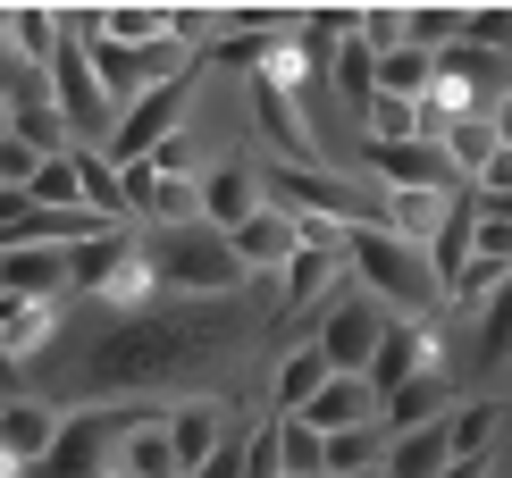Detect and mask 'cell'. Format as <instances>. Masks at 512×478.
I'll use <instances>...</instances> for the list:
<instances>
[{
	"label": "cell",
	"mask_w": 512,
	"mask_h": 478,
	"mask_svg": "<svg viewBox=\"0 0 512 478\" xmlns=\"http://www.w3.org/2000/svg\"><path fill=\"white\" fill-rule=\"evenodd\" d=\"M0 302H68V252H0Z\"/></svg>",
	"instance_id": "obj_14"
},
{
	"label": "cell",
	"mask_w": 512,
	"mask_h": 478,
	"mask_svg": "<svg viewBox=\"0 0 512 478\" xmlns=\"http://www.w3.org/2000/svg\"><path fill=\"white\" fill-rule=\"evenodd\" d=\"M252 210H261V160L252 151H236V160H210L202 168V227H244Z\"/></svg>",
	"instance_id": "obj_10"
},
{
	"label": "cell",
	"mask_w": 512,
	"mask_h": 478,
	"mask_svg": "<svg viewBox=\"0 0 512 478\" xmlns=\"http://www.w3.org/2000/svg\"><path fill=\"white\" fill-rule=\"evenodd\" d=\"M76 42V34H68ZM84 59H93V76H101V93H110V110H126L135 93H152V84L168 76H185L194 68V51H177V42H110V34H84Z\"/></svg>",
	"instance_id": "obj_5"
},
{
	"label": "cell",
	"mask_w": 512,
	"mask_h": 478,
	"mask_svg": "<svg viewBox=\"0 0 512 478\" xmlns=\"http://www.w3.org/2000/svg\"><path fill=\"white\" fill-rule=\"evenodd\" d=\"M303 428H319V437H345V428H378V395L370 378H328L303 411Z\"/></svg>",
	"instance_id": "obj_15"
},
{
	"label": "cell",
	"mask_w": 512,
	"mask_h": 478,
	"mask_svg": "<svg viewBox=\"0 0 512 478\" xmlns=\"http://www.w3.org/2000/svg\"><path fill=\"white\" fill-rule=\"evenodd\" d=\"M26 202H34V210H84V202H76V151H59V160H42V168H34Z\"/></svg>",
	"instance_id": "obj_22"
},
{
	"label": "cell",
	"mask_w": 512,
	"mask_h": 478,
	"mask_svg": "<svg viewBox=\"0 0 512 478\" xmlns=\"http://www.w3.org/2000/svg\"><path fill=\"white\" fill-rule=\"evenodd\" d=\"M378 93H387V101H420V93H429V59H420V51H387V59H378Z\"/></svg>",
	"instance_id": "obj_24"
},
{
	"label": "cell",
	"mask_w": 512,
	"mask_h": 478,
	"mask_svg": "<svg viewBox=\"0 0 512 478\" xmlns=\"http://www.w3.org/2000/svg\"><path fill=\"white\" fill-rule=\"evenodd\" d=\"M277 478H328V437L303 420H277Z\"/></svg>",
	"instance_id": "obj_20"
},
{
	"label": "cell",
	"mask_w": 512,
	"mask_h": 478,
	"mask_svg": "<svg viewBox=\"0 0 512 478\" xmlns=\"http://www.w3.org/2000/svg\"><path fill=\"white\" fill-rule=\"evenodd\" d=\"M353 478H387V470H353Z\"/></svg>",
	"instance_id": "obj_27"
},
{
	"label": "cell",
	"mask_w": 512,
	"mask_h": 478,
	"mask_svg": "<svg viewBox=\"0 0 512 478\" xmlns=\"http://www.w3.org/2000/svg\"><path fill=\"white\" fill-rule=\"evenodd\" d=\"M236 428H244V403L236 395H168V453H177L185 478L236 437Z\"/></svg>",
	"instance_id": "obj_6"
},
{
	"label": "cell",
	"mask_w": 512,
	"mask_h": 478,
	"mask_svg": "<svg viewBox=\"0 0 512 478\" xmlns=\"http://www.w3.org/2000/svg\"><path fill=\"white\" fill-rule=\"evenodd\" d=\"M353 470H387V428H345V437H328V478H353Z\"/></svg>",
	"instance_id": "obj_21"
},
{
	"label": "cell",
	"mask_w": 512,
	"mask_h": 478,
	"mask_svg": "<svg viewBox=\"0 0 512 478\" xmlns=\"http://www.w3.org/2000/svg\"><path fill=\"white\" fill-rule=\"evenodd\" d=\"M59 420H68L59 403H42V395H9V403H0V470H9V478H26L42 453H51Z\"/></svg>",
	"instance_id": "obj_7"
},
{
	"label": "cell",
	"mask_w": 512,
	"mask_h": 478,
	"mask_svg": "<svg viewBox=\"0 0 512 478\" xmlns=\"http://www.w3.org/2000/svg\"><path fill=\"white\" fill-rule=\"evenodd\" d=\"M0 403H9V386H0Z\"/></svg>",
	"instance_id": "obj_28"
},
{
	"label": "cell",
	"mask_w": 512,
	"mask_h": 478,
	"mask_svg": "<svg viewBox=\"0 0 512 478\" xmlns=\"http://www.w3.org/2000/svg\"><path fill=\"white\" fill-rule=\"evenodd\" d=\"M202 76H210V59H194L185 76H168V84H152V93H135L118 110V126H110V143H101V160L110 168H135V160H152V151L177 135L185 118H194V93H202Z\"/></svg>",
	"instance_id": "obj_3"
},
{
	"label": "cell",
	"mask_w": 512,
	"mask_h": 478,
	"mask_svg": "<svg viewBox=\"0 0 512 478\" xmlns=\"http://www.w3.org/2000/svg\"><path fill=\"white\" fill-rule=\"evenodd\" d=\"M345 277H353V286L370 294L387 319H437V311H445L429 252L403 244V235H387V227H370V219L345 227Z\"/></svg>",
	"instance_id": "obj_2"
},
{
	"label": "cell",
	"mask_w": 512,
	"mask_h": 478,
	"mask_svg": "<svg viewBox=\"0 0 512 478\" xmlns=\"http://www.w3.org/2000/svg\"><path fill=\"white\" fill-rule=\"evenodd\" d=\"M353 42H361L370 59L403 51V9H353Z\"/></svg>",
	"instance_id": "obj_25"
},
{
	"label": "cell",
	"mask_w": 512,
	"mask_h": 478,
	"mask_svg": "<svg viewBox=\"0 0 512 478\" xmlns=\"http://www.w3.org/2000/svg\"><path fill=\"white\" fill-rule=\"evenodd\" d=\"M143 244V269H152V294L160 302H236L252 277L236 269V252H227L219 227H135Z\"/></svg>",
	"instance_id": "obj_1"
},
{
	"label": "cell",
	"mask_w": 512,
	"mask_h": 478,
	"mask_svg": "<svg viewBox=\"0 0 512 478\" xmlns=\"http://www.w3.org/2000/svg\"><path fill=\"white\" fill-rule=\"evenodd\" d=\"M76 202L93 210L101 227H135L126 219V185H118V168L101 160V151H76Z\"/></svg>",
	"instance_id": "obj_17"
},
{
	"label": "cell",
	"mask_w": 512,
	"mask_h": 478,
	"mask_svg": "<svg viewBox=\"0 0 512 478\" xmlns=\"http://www.w3.org/2000/svg\"><path fill=\"white\" fill-rule=\"evenodd\" d=\"M462 403V386H454V369H420V378H403L387 403H378V428H429V420H445V411Z\"/></svg>",
	"instance_id": "obj_12"
},
{
	"label": "cell",
	"mask_w": 512,
	"mask_h": 478,
	"mask_svg": "<svg viewBox=\"0 0 512 478\" xmlns=\"http://www.w3.org/2000/svg\"><path fill=\"white\" fill-rule=\"evenodd\" d=\"M445 478H496V462H445Z\"/></svg>",
	"instance_id": "obj_26"
},
{
	"label": "cell",
	"mask_w": 512,
	"mask_h": 478,
	"mask_svg": "<svg viewBox=\"0 0 512 478\" xmlns=\"http://www.w3.org/2000/svg\"><path fill=\"white\" fill-rule=\"evenodd\" d=\"M504 420H512V395H462L445 411V445L454 462H496L504 453Z\"/></svg>",
	"instance_id": "obj_11"
},
{
	"label": "cell",
	"mask_w": 512,
	"mask_h": 478,
	"mask_svg": "<svg viewBox=\"0 0 512 478\" xmlns=\"http://www.w3.org/2000/svg\"><path fill=\"white\" fill-rule=\"evenodd\" d=\"M462 42L487 59H512V9L504 0H487V9H462Z\"/></svg>",
	"instance_id": "obj_23"
},
{
	"label": "cell",
	"mask_w": 512,
	"mask_h": 478,
	"mask_svg": "<svg viewBox=\"0 0 512 478\" xmlns=\"http://www.w3.org/2000/svg\"><path fill=\"white\" fill-rule=\"evenodd\" d=\"M227 252H236V269H244V277H277L294 252H303V227H294L277 202H261L244 227H227Z\"/></svg>",
	"instance_id": "obj_8"
},
{
	"label": "cell",
	"mask_w": 512,
	"mask_h": 478,
	"mask_svg": "<svg viewBox=\"0 0 512 478\" xmlns=\"http://www.w3.org/2000/svg\"><path fill=\"white\" fill-rule=\"evenodd\" d=\"M445 462H454L445 420H429V428H395V437H387V478H445Z\"/></svg>",
	"instance_id": "obj_16"
},
{
	"label": "cell",
	"mask_w": 512,
	"mask_h": 478,
	"mask_svg": "<svg viewBox=\"0 0 512 478\" xmlns=\"http://www.w3.org/2000/svg\"><path fill=\"white\" fill-rule=\"evenodd\" d=\"M328 378H336V369L319 361L303 336H294V344H277V361H269V386H261V411H269V420H303V411H311V395H319Z\"/></svg>",
	"instance_id": "obj_9"
},
{
	"label": "cell",
	"mask_w": 512,
	"mask_h": 478,
	"mask_svg": "<svg viewBox=\"0 0 512 478\" xmlns=\"http://www.w3.org/2000/svg\"><path fill=\"white\" fill-rule=\"evenodd\" d=\"M328 101H336V110H353V118L378 101V59L361 51V42H345V51L328 59Z\"/></svg>",
	"instance_id": "obj_18"
},
{
	"label": "cell",
	"mask_w": 512,
	"mask_h": 478,
	"mask_svg": "<svg viewBox=\"0 0 512 478\" xmlns=\"http://www.w3.org/2000/svg\"><path fill=\"white\" fill-rule=\"evenodd\" d=\"M0 42H9L26 68H42V59L59 51V9H0Z\"/></svg>",
	"instance_id": "obj_19"
},
{
	"label": "cell",
	"mask_w": 512,
	"mask_h": 478,
	"mask_svg": "<svg viewBox=\"0 0 512 478\" xmlns=\"http://www.w3.org/2000/svg\"><path fill=\"white\" fill-rule=\"evenodd\" d=\"M378 336H387V311H378V302L345 277V286L319 302V319H311V336H303V344L336 369V378H361V369H370V353H378Z\"/></svg>",
	"instance_id": "obj_4"
},
{
	"label": "cell",
	"mask_w": 512,
	"mask_h": 478,
	"mask_svg": "<svg viewBox=\"0 0 512 478\" xmlns=\"http://www.w3.org/2000/svg\"><path fill=\"white\" fill-rule=\"evenodd\" d=\"M471 193V185H462ZM462 193H378V210H370V227H387V235H403V244H420L429 252V235L454 219V202Z\"/></svg>",
	"instance_id": "obj_13"
}]
</instances>
